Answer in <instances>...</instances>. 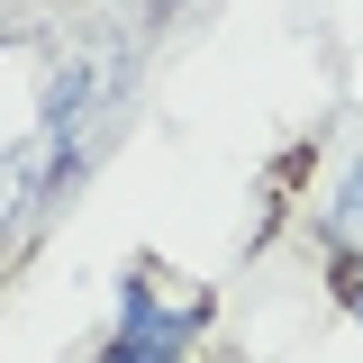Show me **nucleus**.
<instances>
[{
	"mask_svg": "<svg viewBox=\"0 0 363 363\" xmlns=\"http://www.w3.org/2000/svg\"><path fill=\"white\" fill-rule=\"evenodd\" d=\"M91 363H182V354H155V345H128V336H109Z\"/></svg>",
	"mask_w": 363,
	"mask_h": 363,
	"instance_id": "obj_3",
	"label": "nucleus"
},
{
	"mask_svg": "<svg viewBox=\"0 0 363 363\" xmlns=\"http://www.w3.org/2000/svg\"><path fill=\"white\" fill-rule=\"evenodd\" d=\"M345 309H354V327H363V264L345 272Z\"/></svg>",
	"mask_w": 363,
	"mask_h": 363,
	"instance_id": "obj_4",
	"label": "nucleus"
},
{
	"mask_svg": "<svg viewBox=\"0 0 363 363\" xmlns=\"http://www.w3.org/2000/svg\"><path fill=\"white\" fill-rule=\"evenodd\" d=\"M164 9H173V0H164Z\"/></svg>",
	"mask_w": 363,
	"mask_h": 363,
	"instance_id": "obj_5",
	"label": "nucleus"
},
{
	"mask_svg": "<svg viewBox=\"0 0 363 363\" xmlns=\"http://www.w3.org/2000/svg\"><path fill=\"white\" fill-rule=\"evenodd\" d=\"M318 236H327V245L345 255V272L363 264V155L345 164V173H336V191H327V209H318Z\"/></svg>",
	"mask_w": 363,
	"mask_h": 363,
	"instance_id": "obj_2",
	"label": "nucleus"
},
{
	"mask_svg": "<svg viewBox=\"0 0 363 363\" xmlns=\"http://www.w3.org/2000/svg\"><path fill=\"white\" fill-rule=\"evenodd\" d=\"M200 318H209V300H200V291H191V300H164V281L136 264L128 281H118V327H109V336H128V345H155V354H191Z\"/></svg>",
	"mask_w": 363,
	"mask_h": 363,
	"instance_id": "obj_1",
	"label": "nucleus"
}]
</instances>
